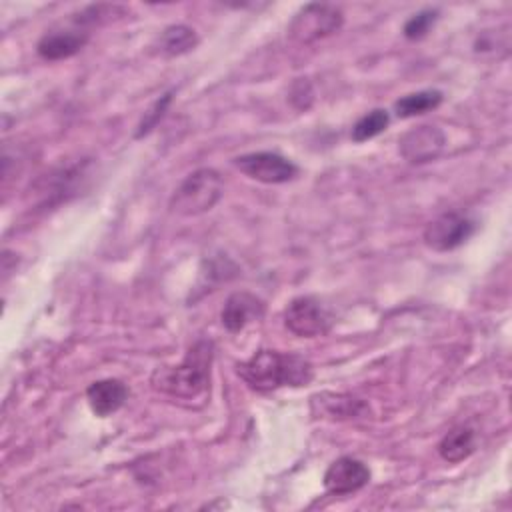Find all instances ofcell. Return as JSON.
Here are the masks:
<instances>
[{"instance_id": "52a82bcc", "label": "cell", "mask_w": 512, "mask_h": 512, "mask_svg": "<svg viewBox=\"0 0 512 512\" xmlns=\"http://www.w3.org/2000/svg\"><path fill=\"white\" fill-rule=\"evenodd\" d=\"M284 324L300 338H316L330 330L332 318L316 298L298 296L286 306Z\"/></svg>"}, {"instance_id": "8fae6325", "label": "cell", "mask_w": 512, "mask_h": 512, "mask_svg": "<svg viewBox=\"0 0 512 512\" xmlns=\"http://www.w3.org/2000/svg\"><path fill=\"white\" fill-rule=\"evenodd\" d=\"M86 398L92 412L100 418H106L120 410L128 398V388L122 380L104 378L96 380L86 388Z\"/></svg>"}, {"instance_id": "277c9868", "label": "cell", "mask_w": 512, "mask_h": 512, "mask_svg": "<svg viewBox=\"0 0 512 512\" xmlns=\"http://www.w3.org/2000/svg\"><path fill=\"white\" fill-rule=\"evenodd\" d=\"M344 24V14L334 4L310 2L304 4L288 24V34L298 44H314L338 32Z\"/></svg>"}, {"instance_id": "9a60e30c", "label": "cell", "mask_w": 512, "mask_h": 512, "mask_svg": "<svg viewBox=\"0 0 512 512\" xmlns=\"http://www.w3.org/2000/svg\"><path fill=\"white\" fill-rule=\"evenodd\" d=\"M442 98L444 96L440 90H420V92H412V94H406L400 100H396L394 110H396L398 118H412V116H418V114L438 108Z\"/></svg>"}, {"instance_id": "4fadbf2b", "label": "cell", "mask_w": 512, "mask_h": 512, "mask_svg": "<svg viewBox=\"0 0 512 512\" xmlns=\"http://www.w3.org/2000/svg\"><path fill=\"white\" fill-rule=\"evenodd\" d=\"M476 450V440H474V430L468 426H458L452 428L448 434L442 436L438 442V454L442 460L450 464H458L466 460L472 452Z\"/></svg>"}, {"instance_id": "7a4b0ae2", "label": "cell", "mask_w": 512, "mask_h": 512, "mask_svg": "<svg viewBox=\"0 0 512 512\" xmlns=\"http://www.w3.org/2000/svg\"><path fill=\"white\" fill-rule=\"evenodd\" d=\"M212 342L198 340L178 366H164L154 370L152 386L172 398L196 400L210 388Z\"/></svg>"}, {"instance_id": "d6986e66", "label": "cell", "mask_w": 512, "mask_h": 512, "mask_svg": "<svg viewBox=\"0 0 512 512\" xmlns=\"http://www.w3.org/2000/svg\"><path fill=\"white\" fill-rule=\"evenodd\" d=\"M314 100V92H312V86L308 80L304 78H298L292 88H290V102L298 108V110H308L310 104Z\"/></svg>"}, {"instance_id": "3957f363", "label": "cell", "mask_w": 512, "mask_h": 512, "mask_svg": "<svg viewBox=\"0 0 512 512\" xmlns=\"http://www.w3.org/2000/svg\"><path fill=\"white\" fill-rule=\"evenodd\" d=\"M224 192L222 176L214 168L188 174L170 198V210L180 216H198L216 206Z\"/></svg>"}, {"instance_id": "ac0fdd59", "label": "cell", "mask_w": 512, "mask_h": 512, "mask_svg": "<svg viewBox=\"0 0 512 512\" xmlns=\"http://www.w3.org/2000/svg\"><path fill=\"white\" fill-rule=\"evenodd\" d=\"M438 18V10L436 8H424L420 12H416L414 16H410L402 28L404 36L408 40H420L428 34V30L434 26Z\"/></svg>"}, {"instance_id": "8992f818", "label": "cell", "mask_w": 512, "mask_h": 512, "mask_svg": "<svg viewBox=\"0 0 512 512\" xmlns=\"http://www.w3.org/2000/svg\"><path fill=\"white\" fill-rule=\"evenodd\" d=\"M232 164L248 178L264 184H284L298 174V166L276 152H248L236 156Z\"/></svg>"}, {"instance_id": "9c48e42d", "label": "cell", "mask_w": 512, "mask_h": 512, "mask_svg": "<svg viewBox=\"0 0 512 512\" xmlns=\"http://www.w3.org/2000/svg\"><path fill=\"white\" fill-rule=\"evenodd\" d=\"M368 482H370L368 466L362 460L352 456H342L334 460L324 472V488L336 496L358 492Z\"/></svg>"}, {"instance_id": "e0dca14e", "label": "cell", "mask_w": 512, "mask_h": 512, "mask_svg": "<svg viewBox=\"0 0 512 512\" xmlns=\"http://www.w3.org/2000/svg\"><path fill=\"white\" fill-rule=\"evenodd\" d=\"M172 90L170 92H164L146 112H144V116H142V120H140V124H138V128H136V138H142V136H146V134H150L156 126H158V122L164 118V114H166V110H168V106H170V102H172Z\"/></svg>"}, {"instance_id": "2e32d148", "label": "cell", "mask_w": 512, "mask_h": 512, "mask_svg": "<svg viewBox=\"0 0 512 512\" xmlns=\"http://www.w3.org/2000/svg\"><path fill=\"white\" fill-rule=\"evenodd\" d=\"M390 124V116L386 110L382 108H374L368 114H364L360 120H356V124L352 126V140L354 142H366L374 136H378L380 132H384Z\"/></svg>"}, {"instance_id": "7c38bea8", "label": "cell", "mask_w": 512, "mask_h": 512, "mask_svg": "<svg viewBox=\"0 0 512 512\" xmlns=\"http://www.w3.org/2000/svg\"><path fill=\"white\" fill-rule=\"evenodd\" d=\"M88 42V32L80 30H54L44 34L36 50L44 60H64L78 54Z\"/></svg>"}, {"instance_id": "30bf717a", "label": "cell", "mask_w": 512, "mask_h": 512, "mask_svg": "<svg viewBox=\"0 0 512 512\" xmlns=\"http://www.w3.org/2000/svg\"><path fill=\"white\" fill-rule=\"evenodd\" d=\"M264 316V302L250 292H234L226 298L220 320L228 332H240Z\"/></svg>"}, {"instance_id": "ba28073f", "label": "cell", "mask_w": 512, "mask_h": 512, "mask_svg": "<svg viewBox=\"0 0 512 512\" xmlns=\"http://www.w3.org/2000/svg\"><path fill=\"white\" fill-rule=\"evenodd\" d=\"M446 144V138L440 128L432 124H420L404 132L398 140V150L402 158L412 164H422L434 160Z\"/></svg>"}, {"instance_id": "6da1fadb", "label": "cell", "mask_w": 512, "mask_h": 512, "mask_svg": "<svg viewBox=\"0 0 512 512\" xmlns=\"http://www.w3.org/2000/svg\"><path fill=\"white\" fill-rule=\"evenodd\" d=\"M236 370L258 392H270L282 386H306L314 378V368L306 358L278 350H258L246 362H240Z\"/></svg>"}, {"instance_id": "5bb4252c", "label": "cell", "mask_w": 512, "mask_h": 512, "mask_svg": "<svg viewBox=\"0 0 512 512\" xmlns=\"http://www.w3.org/2000/svg\"><path fill=\"white\" fill-rule=\"evenodd\" d=\"M196 46H198V36L186 24H172V26L164 28V32L158 36V42H156L158 54H162L166 58L188 54Z\"/></svg>"}, {"instance_id": "5b68a950", "label": "cell", "mask_w": 512, "mask_h": 512, "mask_svg": "<svg viewBox=\"0 0 512 512\" xmlns=\"http://www.w3.org/2000/svg\"><path fill=\"white\" fill-rule=\"evenodd\" d=\"M476 232V222L456 210L442 212L424 228V244L436 252H450L462 246Z\"/></svg>"}]
</instances>
